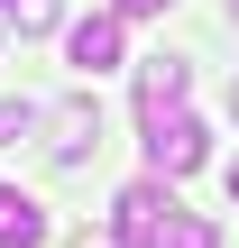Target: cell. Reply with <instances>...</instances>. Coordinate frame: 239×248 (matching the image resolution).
Masks as SVG:
<instances>
[{
	"label": "cell",
	"mask_w": 239,
	"mask_h": 248,
	"mask_svg": "<svg viewBox=\"0 0 239 248\" xmlns=\"http://www.w3.org/2000/svg\"><path fill=\"white\" fill-rule=\"evenodd\" d=\"M37 239H46V202L0 184V248H37Z\"/></svg>",
	"instance_id": "cell-6"
},
{
	"label": "cell",
	"mask_w": 239,
	"mask_h": 248,
	"mask_svg": "<svg viewBox=\"0 0 239 248\" xmlns=\"http://www.w3.org/2000/svg\"><path fill=\"white\" fill-rule=\"evenodd\" d=\"M230 18H239V0H230Z\"/></svg>",
	"instance_id": "cell-14"
},
{
	"label": "cell",
	"mask_w": 239,
	"mask_h": 248,
	"mask_svg": "<svg viewBox=\"0 0 239 248\" xmlns=\"http://www.w3.org/2000/svg\"><path fill=\"white\" fill-rule=\"evenodd\" d=\"M120 46H129V28H120L111 9H92V18H74V28H64L74 74H111V64H120Z\"/></svg>",
	"instance_id": "cell-4"
},
{
	"label": "cell",
	"mask_w": 239,
	"mask_h": 248,
	"mask_svg": "<svg viewBox=\"0 0 239 248\" xmlns=\"http://www.w3.org/2000/svg\"><path fill=\"white\" fill-rule=\"evenodd\" d=\"M28 129H46V110L37 101H0V147H18Z\"/></svg>",
	"instance_id": "cell-9"
},
{
	"label": "cell",
	"mask_w": 239,
	"mask_h": 248,
	"mask_svg": "<svg viewBox=\"0 0 239 248\" xmlns=\"http://www.w3.org/2000/svg\"><path fill=\"white\" fill-rule=\"evenodd\" d=\"M0 18H9L18 37H37V28H55L64 9H55V0H0Z\"/></svg>",
	"instance_id": "cell-8"
},
{
	"label": "cell",
	"mask_w": 239,
	"mask_h": 248,
	"mask_svg": "<svg viewBox=\"0 0 239 248\" xmlns=\"http://www.w3.org/2000/svg\"><path fill=\"white\" fill-rule=\"evenodd\" d=\"M230 202H239V156H230Z\"/></svg>",
	"instance_id": "cell-12"
},
{
	"label": "cell",
	"mask_w": 239,
	"mask_h": 248,
	"mask_svg": "<svg viewBox=\"0 0 239 248\" xmlns=\"http://www.w3.org/2000/svg\"><path fill=\"white\" fill-rule=\"evenodd\" d=\"M203 156H212V129H203L193 110H166V120H147V175H157V184H184Z\"/></svg>",
	"instance_id": "cell-2"
},
{
	"label": "cell",
	"mask_w": 239,
	"mask_h": 248,
	"mask_svg": "<svg viewBox=\"0 0 239 248\" xmlns=\"http://www.w3.org/2000/svg\"><path fill=\"white\" fill-rule=\"evenodd\" d=\"M184 92H193V64L184 55H147L138 64V129L166 120V110H184Z\"/></svg>",
	"instance_id": "cell-5"
},
{
	"label": "cell",
	"mask_w": 239,
	"mask_h": 248,
	"mask_svg": "<svg viewBox=\"0 0 239 248\" xmlns=\"http://www.w3.org/2000/svg\"><path fill=\"white\" fill-rule=\"evenodd\" d=\"M157 248H221V230H212L203 212H175V221H166V239H157Z\"/></svg>",
	"instance_id": "cell-7"
},
{
	"label": "cell",
	"mask_w": 239,
	"mask_h": 248,
	"mask_svg": "<svg viewBox=\"0 0 239 248\" xmlns=\"http://www.w3.org/2000/svg\"><path fill=\"white\" fill-rule=\"evenodd\" d=\"M74 248H120V239H111V230H83V239H74Z\"/></svg>",
	"instance_id": "cell-11"
},
{
	"label": "cell",
	"mask_w": 239,
	"mask_h": 248,
	"mask_svg": "<svg viewBox=\"0 0 239 248\" xmlns=\"http://www.w3.org/2000/svg\"><path fill=\"white\" fill-rule=\"evenodd\" d=\"M230 120H239V83H230Z\"/></svg>",
	"instance_id": "cell-13"
},
{
	"label": "cell",
	"mask_w": 239,
	"mask_h": 248,
	"mask_svg": "<svg viewBox=\"0 0 239 248\" xmlns=\"http://www.w3.org/2000/svg\"><path fill=\"white\" fill-rule=\"evenodd\" d=\"M166 9H175V0H111V18H120V28H129V18H166Z\"/></svg>",
	"instance_id": "cell-10"
},
{
	"label": "cell",
	"mask_w": 239,
	"mask_h": 248,
	"mask_svg": "<svg viewBox=\"0 0 239 248\" xmlns=\"http://www.w3.org/2000/svg\"><path fill=\"white\" fill-rule=\"evenodd\" d=\"M175 212H184V202H175V184L138 175V184H120V202H111V239H120V248H157Z\"/></svg>",
	"instance_id": "cell-1"
},
{
	"label": "cell",
	"mask_w": 239,
	"mask_h": 248,
	"mask_svg": "<svg viewBox=\"0 0 239 248\" xmlns=\"http://www.w3.org/2000/svg\"><path fill=\"white\" fill-rule=\"evenodd\" d=\"M92 147H101V101H92V92L55 101V110H46V156H55V166H83Z\"/></svg>",
	"instance_id": "cell-3"
}]
</instances>
